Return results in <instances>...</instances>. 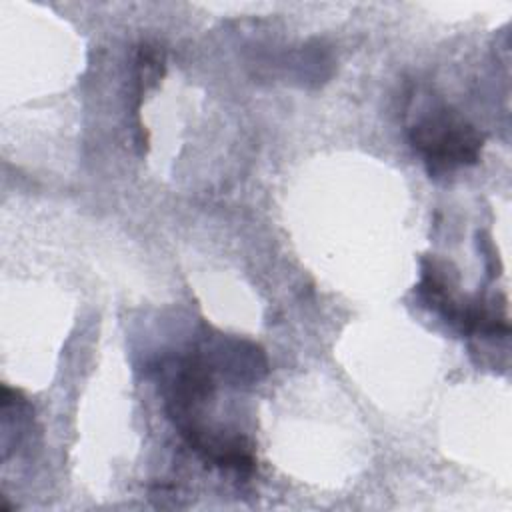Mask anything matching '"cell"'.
Masks as SVG:
<instances>
[{
	"mask_svg": "<svg viewBox=\"0 0 512 512\" xmlns=\"http://www.w3.org/2000/svg\"><path fill=\"white\" fill-rule=\"evenodd\" d=\"M408 138L434 176L476 164L484 144V136L446 106L432 108L420 116L410 126Z\"/></svg>",
	"mask_w": 512,
	"mask_h": 512,
	"instance_id": "1",
	"label": "cell"
},
{
	"mask_svg": "<svg viewBox=\"0 0 512 512\" xmlns=\"http://www.w3.org/2000/svg\"><path fill=\"white\" fill-rule=\"evenodd\" d=\"M214 374L224 376L232 384H254L266 370L268 362L264 352L246 340L220 338L208 352H202Z\"/></svg>",
	"mask_w": 512,
	"mask_h": 512,
	"instance_id": "2",
	"label": "cell"
}]
</instances>
